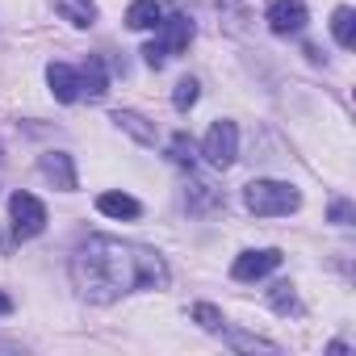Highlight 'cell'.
Returning a JSON list of instances; mask_svg holds the SVG:
<instances>
[{"mask_svg": "<svg viewBox=\"0 0 356 356\" xmlns=\"http://www.w3.org/2000/svg\"><path fill=\"white\" fill-rule=\"evenodd\" d=\"M72 273L92 302H113L126 289H159L168 281V268L155 252L118 239H88L72 260Z\"/></svg>", "mask_w": 356, "mask_h": 356, "instance_id": "obj_1", "label": "cell"}, {"mask_svg": "<svg viewBox=\"0 0 356 356\" xmlns=\"http://www.w3.org/2000/svg\"><path fill=\"white\" fill-rule=\"evenodd\" d=\"M243 202H248V210L256 218H281V214H293L302 206L298 189L285 185V181H252L248 193H243Z\"/></svg>", "mask_w": 356, "mask_h": 356, "instance_id": "obj_2", "label": "cell"}, {"mask_svg": "<svg viewBox=\"0 0 356 356\" xmlns=\"http://www.w3.org/2000/svg\"><path fill=\"white\" fill-rule=\"evenodd\" d=\"M202 155H206L214 168H231L235 155H239V130H235V122H214L210 134H206Z\"/></svg>", "mask_w": 356, "mask_h": 356, "instance_id": "obj_3", "label": "cell"}, {"mask_svg": "<svg viewBox=\"0 0 356 356\" xmlns=\"http://www.w3.org/2000/svg\"><path fill=\"white\" fill-rule=\"evenodd\" d=\"M9 210H13V231H17V239L42 235V227H47V206H42L34 193H13Z\"/></svg>", "mask_w": 356, "mask_h": 356, "instance_id": "obj_4", "label": "cell"}, {"mask_svg": "<svg viewBox=\"0 0 356 356\" xmlns=\"http://www.w3.org/2000/svg\"><path fill=\"white\" fill-rule=\"evenodd\" d=\"M264 17H268L273 34H302L306 30V5L302 0H273Z\"/></svg>", "mask_w": 356, "mask_h": 356, "instance_id": "obj_5", "label": "cell"}, {"mask_svg": "<svg viewBox=\"0 0 356 356\" xmlns=\"http://www.w3.org/2000/svg\"><path fill=\"white\" fill-rule=\"evenodd\" d=\"M281 264V252L277 248H260V252H243L235 264H231V277L235 281H260V277H268L273 268Z\"/></svg>", "mask_w": 356, "mask_h": 356, "instance_id": "obj_6", "label": "cell"}, {"mask_svg": "<svg viewBox=\"0 0 356 356\" xmlns=\"http://www.w3.org/2000/svg\"><path fill=\"white\" fill-rule=\"evenodd\" d=\"M159 51L163 55H181V51H189V42H193V22L185 17V13H172V17H163L159 22Z\"/></svg>", "mask_w": 356, "mask_h": 356, "instance_id": "obj_7", "label": "cell"}, {"mask_svg": "<svg viewBox=\"0 0 356 356\" xmlns=\"http://www.w3.org/2000/svg\"><path fill=\"white\" fill-rule=\"evenodd\" d=\"M38 168H42V176H47L55 189H63V193H72V189H76V168H72V155H63V151H47Z\"/></svg>", "mask_w": 356, "mask_h": 356, "instance_id": "obj_8", "label": "cell"}, {"mask_svg": "<svg viewBox=\"0 0 356 356\" xmlns=\"http://www.w3.org/2000/svg\"><path fill=\"white\" fill-rule=\"evenodd\" d=\"M76 76H80V92H84L88 101H101V97H105V88H109V76H105V63H101V55H88V59H84V67H80Z\"/></svg>", "mask_w": 356, "mask_h": 356, "instance_id": "obj_9", "label": "cell"}, {"mask_svg": "<svg viewBox=\"0 0 356 356\" xmlns=\"http://www.w3.org/2000/svg\"><path fill=\"white\" fill-rule=\"evenodd\" d=\"M47 84H51L55 101H63V105H72V101L80 97V76H76L67 63H51V67H47Z\"/></svg>", "mask_w": 356, "mask_h": 356, "instance_id": "obj_10", "label": "cell"}, {"mask_svg": "<svg viewBox=\"0 0 356 356\" xmlns=\"http://www.w3.org/2000/svg\"><path fill=\"white\" fill-rule=\"evenodd\" d=\"M159 22H163L159 0H134V5L126 9V26H130V30H155Z\"/></svg>", "mask_w": 356, "mask_h": 356, "instance_id": "obj_11", "label": "cell"}, {"mask_svg": "<svg viewBox=\"0 0 356 356\" xmlns=\"http://www.w3.org/2000/svg\"><path fill=\"white\" fill-rule=\"evenodd\" d=\"M97 210L109 214V218H138V214H143V206H138L130 193H101V197H97Z\"/></svg>", "mask_w": 356, "mask_h": 356, "instance_id": "obj_12", "label": "cell"}, {"mask_svg": "<svg viewBox=\"0 0 356 356\" xmlns=\"http://www.w3.org/2000/svg\"><path fill=\"white\" fill-rule=\"evenodd\" d=\"M331 34H335V42L343 47V51H352L356 47V9H335V17H331Z\"/></svg>", "mask_w": 356, "mask_h": 356, "instance_id": "obj_13", "label": "cell"}, {"mask_svg": "<svg viewBox=\"0 0 356 356\" xmlns=\"http://www.w3.org/2000/svg\"><path fill=\"white\" fill-rule=\"evenodd\" d=\"M59 13L72 22V26H92V5H88V0H59Z\"/></svg>", "mask_w": 356, "mask_h": 356, "instance_id": "obj_14", "label": "cell"}, {"mask_svg": "<svg viewBox=\"0 0 356 356\" xmlns=\"http://www.w3.org/2000/svg\"><path fill=\"white\" fill-rule=\"evenodd\" d=\"M172 105H176V109H189V105H197V80H193V76H185L181 84H176V92H172Z\"/></svg>", "mask_w": 356, "mask_h": 356, "instance_id": "obj_15", "label": "cell"}, {"mask_svg": "<svg viewBox=\"0 0 356 356\" xmlns=\"http://www.w3.org/2000/svg\"><path fill=\"white\" fill-rule=\"evenodd\" d=\"M172 159L193 168V159H197V155H193V138H189V134H176V138H172Z\"/></svg>", "mask_w": 356, "mask_h": 356, "instance_id": "obj_16", "label": "cell"}, {"mask_svg": "<svg viewBox=\"0 0 356 356\" xmlns=\"http://www.w3.org/2000/svg\"><path fill=\"white\" fill-rule=\"evenodd\" d=\"M193 318H197L206 331H218V327H222V314H218L214 306H197V310H193Z\"/></svg>", "mask_w": 356, "mask_h": 356, "instance_id": "obj_17", "label": "cell"}, {"mask_svg": "<svg viewBox=\"0 0 356 356\" xmlns=\"http://www.w3.org/2000/svg\"><path fill=\"white\" fill-rule=\"evenodd\" d=\"M227 343H235V348H243V352H256V348L273 352V343H268V339H256V335H227Z\"/></svg>", "mask_w": 356, "mask_h": 356, "instance_id": "obj_18", "label": "cell"}, {"mask_svg": "<svg viewBox=\"0 0 356 356\" xmlns=\"http://www.w3.org/2000/svg\"><path fill=\"white\" fill-rule=\"evenodd\" d=\"M273 306H277L281 314H285V310H298V302H293V289H289V285H277V289H273Z\"/></svg>", "mask_w": 356, "mask_h": 356, "instance_id": "obj_19", "label": "cell"}, {"mask_svg": "<svg viewBox=\"0 0 356 356\" xmlns=\"http://www.w3.org/2000/svg\"><path fill=\"white\" fill-rule=\"evenodd\" d=\"M331 218H335V222H348V218H352V210H348V206H343V202H339V206H335V210H331Z\"/></svg>", "mask_w": 356, "mask_h": 356, "instance_id": "obj_20", "label": "cell"}, {"mask_svg": "<svg viewBox=\"0 0 356 356\" xmlns=\"http://www.w3.org/2000/svg\"><path fill=\"white\" fill-rule=\"evenodd\" d=\"M9 310H13V302H9L5 293H0V314H9Z\"/></svg>", "mask_w": 356, "mask_h": 356, "instance_id": "obj_21", "label": "cell"}]
</instances>
